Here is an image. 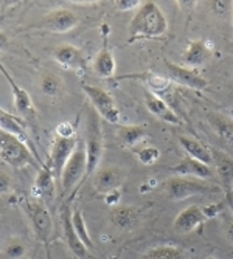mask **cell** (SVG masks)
Instances as JSON below:
<instances>
[{
	"mask_svg": "<svg viewBox=\"0 0 233 259\" xmlns=\"http://www.w3.org/2000/svg\"><path fill=\"white\" fill-rule=\"evenodd\" d=\"M215 164H216V171L221 176V179L233 183V160L227 155L218 154L215 157Z\"/></svg>",
	"mask_w": 233,
	"mask_h": 259,
	"instance_id": "f546056e",
	"label": "cell"
},
{
	"mask_svg": "<svg viewBox=\"0 0 233 259\" xmlns=\"http://www.w3.org/2000/svg\"><path fill=\"white\" fill-rule=\"evenodd\" d=\"M170 171L179 177H186V176H193L198 179H212L213 177L212 166H208V164H205V163H201L191 157L182 158L177 164H174Z\"/></svg>",
	"mask_w": 233,
	"mask_h": 259,
	"instance_id": "e0dca14e",
	"label": "cell"
},
{
	"mask_svg": "<svg viewBox=\"0 0 233 259\" xmlns=\"http://www.w3.org/2000/svg\"><path fill=\"white\" fill-rule=\"evenodd\" d=\"M143 2H138V0H119V2H115V10L119 11H131V10H138L142 7Z\"/></svg>",
	"mask_w": 233,
	"mask_h": 259,
	"instance_id": "836d02e7",
	"label": "cell"
},
{
	"mask_svg": "<svg viewBox=\"0 0 233 259\" xmlns=\"http://www.w3.org/2000/svg\"><path fill=\"white\" fill-rule=\"evenodd\" d=\"M122 183H123V174L116 168L100 169L95 174V179H93V188H95L97 193H100L103 196L110 191L120 190Z\"/></svg>",
	"mask_w": 233,
	"mask_h": 259,
	"instance_id": "ac0fdd59",
	"label": "cell"
},
{
	"mask_svg": "<svg viewBox=\"0 0 233 259\" xmlns=\"http://www.w3.org/2000/svg\"><path fill=\"white\" fill-rule=\"evenodd\" d=\"M22 208L31 224V230L37 241L49 245L52 236H53V219L45 202L37 199H23Z\"/></svg>",
	"mask_w": 233,
	"mask_h": 259,
	"instance_id": "7a4b0ae2",
	"label": "cell"
},
{
	"mask_svg": "<svg viewBox=\"0 0 233 259\" xmlns=\"http://www.w3.org/2000/svg\"><path fill=\"white\" fill-rule=\"evenodd\" d=\"M0 73H2L10 87H11V93H13V100H14V107L16 110L19 112V115H22L25 120H31L36 116V109H34V104H33V100L31 97L28 95L27 90H23L16 81L14 78L11 76V73L7 70V67L2 64V61H0Z\"/></svg>",
	"mask_w": 233,
	"mask_h": 259,
	"instance_id": "9c48e42d",
	"label": "cell"
},
{
	"mask_svg": "<svg viewBox=\"0 0 233 259\" xmlns=\"http://www.w3.org/2000/svg\"><path fill=\"white\" fill-rule=\"evenodd\" d=\"M140 259H186L185 251L174 245H157L149 248Z\"/></svg>",
	"mask_w": 233,
	"mask_h": 259,
	"instance_id": "484cf974",
	"label": "cell"
},
{
	"mask_svg": "<svg viewBox=\"0 0 233 259\" xmlns=\"http://www.w3.org/2000/svg\"><path fill=\"white\" fill-rule=\"evenodd\" d=\"M53 58L64 68L83 70L86 67V61H84L83 52L80 49H76L75 45H70V44L58 45L56 49L53 50Z\"/></svg>",
	"mask_w": 233,
	"mask_h": 259,
	"instance_id": "2e32d148",
	"label": "cell"
},
{
	"mask_svg": "<svg viewBox=\"0 0 233 259\" xmlns=\"http://www.w3.org/2000/svg\"><path fill=\"white\" fill-rule=\"evenodd\" d=\"M225 233H227V238L233 242V221H230L228 225L225 227Z\"/></svg>",
	"mask_w": 233,
	"mask_h": 259,
	"instance_id": "74e56055",
	"label": "cell"
},
{
	"mask_svg": "<svg viewBox=\"0 0 233 259\" xmlns=\"http://www.w3.org/2000/svg\"><path fill=\"white\" fill-rule=\"evenodd\" d=\"M142 79H145V82L148 84V90L149 92H152V93H160V92H163V90H167L168 87H170V81H167V79H163V78H160V76H154V75H145V78H142Z\"/></svg>",
	"mask_w": 233,
	"mask_h": 259,
	"instance_id": "1f68e13d",
	"label": "cell"
},
{
	"mask_svg": "<svg viewBox=\"0 0 233 259\" xmlns=\"http://www.w3.org/2000/svg\"><path fill=\"white\" fill-rule=\"evenodd\" d=\"M80 23L78 16L67 8H58L47 14L42 20V27L52 33H68Z\"/></svg>",
	"mask_w": 233,
	"mask_h": 259,
	"instance_id": "8fae6325",
	"label": "cell"
},
{
	"mask_svg": "<svg viewBox=\"0 0 233 259\" xmlns=\"http://www.w3.org/2000/svg\"><path fill=\"white\" fill-rule=\"evenodd\" d=\"M80 141L76 138H56L55 143L52 145L50 151V161L49 166L52 168L56 179L61 180V174L65 168L68 158L72 157L75 149L78 148Z\"/></svg>",
	"mask_w": 233,
	"mask_h": 259,
	"instance_id": "ba28073f",
	"label": "cell"
},
{
	"mask_svg": "<svg viewBox=\"0 0 233 259\" xmlns=\"http://www.w3.org/2000/svg\"><path fill=\"white\" fill-rule=\"evenodd\" d=\"M75 132V126L68 121H62L56 126V138H76Z\"/></svg>",
	"mask_w": 233,
	"mask_h": 259,
	"instance_id": "d6a6232c",
	"label": "cell"
},
{
	"mask_svg": "<svg viewBox=\"0 0 233 259\" xmlns=\"http://www.w3.org/2000/svg\"><path fill=\"white\" fill-rule=\"evenodd\" d=\"M210 56L212 53H210L208 45L204 40H195L186 47V50L182 55V61L190 68H198L202 67L210 59Z\"/></svg>",
	"mask_w": 233,
	"mask_h": 259,
	"instance_id": "ffe728a7",
	"label": "cell"
},
{
	"mask_svg": "<svg viewBox=\"0 0 233 259\" xmlns=\"http://www.w3.org/2000/svg\"><path fill=\"white\" fill-rule=\"evenodd\" d=\"M55 174L49 164H44L39 169L33 188H31V197L42 200V202H49L55 197L56 194V185H55Z\"/></svg>",
	"mask_w": 233,
	"mask_h": 259,
	"instance_id": "4fadbf2b",
	"label": "cell"
},
{
	"mask_svg": "<svg viewBox=\"0 0 233 259\" xmlns=\"http://www.w3.org/2000/svg\"><path fill=\"white\" fill-rule=\"evenodd\" d=\"M0 160L16 169L25 168L28 164L36 166V158L25 141L7 132H0Z\"/></svg>",
	"mask_w": 233,
	"mask_h": 259,
	"instance_id": "3957f363",
	"label": "cell"
},
{
	"mask_svg": "<svg viewBox=\"0 0 233 259\" xmlns=\"http://www.w3.org/2000/svg\"><path fill=\"white\" fill-rule=\"evenodd\" d=\"M93 72H95L100 78H112L115 73V59L109 47L104 45L97 55L95 61H93Z\"/></svg>",
	"mask_w": 233,
	"mask_h": 259,
	"instance_id": "cb8c5ba5",
	"label": "cell"
},
{
	"mask_svg": "<svg viewBox=\"0 0 233 259\" xmlns=\"http://www.w3.org/2000/svg\"><path fill=\"white\" fill-rule=\"evenodd\" d=\"M110 259H120V257H116V256H113V257H110Z\"/></svg>",
	"mask_w": 233,
	"mask_h": 259,
	"instance_id": "b9f144b4",
	"label": "cell"
},
{
	"mask_svg": "<svg viewBox=\"0 0 233 259\" xmlns=\"http://www.w3.org/2000/svg\"><path fill=\"white\" fill-rule=\"evenodd\" d=\"M84 93L89 97L92 106L95 107L97 113L101 116L103 120H106L110 124H119L120 121V110L116 107L113 98L109 92H106L101 87L97 85H83Z\"/></svg>",
	"mask_w": 233,
	"mask_h": 259,
	"instance_id": "52a82bcc",
	"label": "cell"
},
{
	"mask_svg": "<svg viewBox=\"0 0 233 259\" xmlns=\"http://www.w3.org/2000/svg\"><path fill=\"white\" fill-rule=\"evenodd\" d=\"M4 251H5L7 257H10V259H22V257H25L28 253V245L20 238H11L5 244Z\"/></svg>",
	"mask_w": 233,
	"mask_h": 259,
	"instance_id": "f1b7e54d",
	"label": "cell"
},
{
	"mask_svg": "<svg viewBox=\"0 0 233 259\" xmlns=\"http://www.w3.org/2000/svg\"><path fill=\"white\" fill-rule=\"evenodd\" d=\"M61 222H62L64 239H65V244L70 248V251H72L80 259H87L89 257V248L78 238V234H76V231L73 228V224H72V209H70L68 206H65L62 209Z\"/></svg>",
	"mask_w": 233,
	"mask_h": 259,
	"instance_id": "5bb4252c",
	"label": "cell"
},
{
	"mask_svg": "<svg viewBox=\"0 0 233 259\" xmlns=\"http://www.w3.org/2000/svg\"><path fill=\"white\" fill-rule=\"evenodd\" d=\"M143 98H145L146 109L154 116H157L159 120L165 121L168 124H180V120H179V116L176 115V112L165 101H163L159 95H156V93H152V92H149L146 89L145 93H143Z\"/></svg>",
	"mask_w": 233,
	"mask_h": 259,
	"instance_id": "9a60e30c",
	"label": "cell"
},
{
	"mask_svg": "<svg viewBox=\"0 0 233 259\" xmlns=\"http://www.w3.org/2000/svg\"><path fill=\"white\" fill-rule=\"evenodd\" d=\"M207 259H216V257H215V256H208Z\"/></svg>",
	"mask_w": 233,
	"mask_h": 259,
	"instance_id": "60d3db41",
	"label": "cell"
},
{
	"mask_svg": "<svg viewBox=\"0 0 233 259\" xmlns=\"http://www.w3.org/2000/svg\"><path fill=\"white\" fill-rule=\"evenodd\" d=\"M208 123L212 124L215 132L219 135V138L227 143L230 148H233V120L221 113H210Z\"/></svg>",
	"mask_w": 233,
	"mask_h": 259,
	"instance_id": "603a6c76",
	"label": "cell"
},
{
	"mask_svg": "<svg viewBox=\"0 0 233 259\" xmlns=\"http://www.w3.org/2000/svg\"><path fill=\"white\" fill-rule=\"evenodd\" d=\"M120 199H122L120 190H115V191H110V193L104 194V202H106L107 205H112V206H119Z\"/></svg>",
	"mask_w": 233,
	"mask_h": 259,
	"instance_id": "d590c367",
	"label": "cell"
},
{
	"mask_svg": "<svg viewBox=\"0 0 233 259\" xmlns=\"http://www.w3.org/2000/svg\"><path fill=\"white\" fill-rule=\"evenodd\" d=\"M230 118H231V120H233V107H231V109H230Z\"/></svg>",
	"mask_w": 233,
	"mask_h": 259,
	"instance_id": "ab89813d",
	"label": "cell"
},
{
	"mask_svg": "<svg viewBox=\"0 0 233 259\" xmlns=\"http://www.w3.org/2000/svg\"><path fill=\"white\" fill-rule=\"evenodd\" d=\"M41 90L47 97H58L62 90V81L58 75L47 73L41 78Z\"/></svg>",
	"mask_w": 233,
	"mask_h": 259,
	"instance_id": "83f0119b",
	"label": "cell"
},
{
	"mask_svg": "<svg viewBox=\"0 0 233 259\" xmlns=\"http://www.w3.org/2000/svg\"><path fill=\"white\" fill-rule=\"evenodd\" d=\"M205 221H207V218L204 214V209L199 205H190V206L183 208L176 216V219L173 222V228L179 234H186V233H191L196 228H199Z\"/></svg>",
	"mask_w": 233,
	"mask_h": 259,
	"instance_id": "7c38bea8",
	"label": "cell"
},
{
	"mask_svg": "<svg viewBox=\"0 0 233 259\" xmlns=\"http://www.w3.org/2000/svg\"><path fill=\"white\" fill-rule=\"evenodd\" d=\"M146 135V129L145 126L140 124H126V126H120L119 131H116V138L119 141L126 146V148H134L135 145H138Z\"/></svg>",
	"mask_w": 233,
	"mask_h": 259,
	"instance_id": "d4e9b609",
	"label": "cell"
},
{
	"mask_svg": "<svg viewBox=\"0 0 233 259\" xmlns=\"http://www.w3.org/2000/svg\"><path fill=\"white\" fill-rule=\"evenodd\" d=\"M204 209V214H205V218L207 219H210V218H215L219 211H221V206L219 205H208V206H205V208H202Z\"/></svg>",
	"mask_w": 233,
	"mask_h": 259,
	"instance_id": "8d00e7d4",
	"label": "cell"
},
{
	"mask_svg": "<svg viewBox=\"0 0 233 259\" xmlns=\"http://www.w3.org/2000/svg\"><path fill=\"white\" fill-rule=\"evenodd\" d=\"M167 194L171 200H185L191 196H199V194H207V193H216L218 188L201 183L198 180H190L185 177L174 176L167 180L165 183Z\"/></svg>",
	"mask_w": 233,
	"mask_h": 259,
	"instance_id": "8992f818",
	"label": "cell"
},
{
	"mask_svg": "<svg viewBox=\"0 0 233 259\" xmlns=\"http://www.w3.org/2000/svg\"><path fill=\"white\" fill-rule=\"evenodd\" d=\"M179 143H180L182 149H183L186 154H188V157H191V158H195V160H198V161H201V163H205V164H208V166H212V164H215V157H213V154L210 152V151L201 143V141H198L196 138L182 135V137H179Z\"/></svg>",
	"mask_w": 233,
	"mask_h": 259,
	"instance_id": "d6986e66",
	"label": "cell"
},
{
	"mask_svg": "<svg viewBox=\"0 0 233 259\" xmlns=\"http://www.w3.org/2000/svg\"><path fill=\"white\" fill-rule=\"evenodd\" d=\"M231 188H233V183H231Z\"/></svg>",
	"mask_w": 233,
	"mask_h": 259,
	"instance_id": "7bdbcfd3",
	"label": "cell"
},
{
	"mask_svg": "<svg viewBox=\"0 0 233 259\" xmlns=\"http://www.w3.org/2000/svg\"><path fill=\"white\" fill-rule=\"evenodd\" d=\"M137 160L145 164V166H152V164L160 158V151L154 146H145L135 152Z\"/></svg>",
	"mask_w": 233,
	"mask_h": 259,
	"instance_id": "4dcf8cb0",
	"label": "cell"
},
{
	"mask_svg": "<svg viewBox=\"0 0 233 259\" xmlns=\"http://www.w3.org/2000/svg\"><path fill=\"white\" fill-rule=\"evenodd\" d=\"M7 45H8V37H7V34L0 33V50H4Z\"/></svg>",
	"mask_w": 233,
	"mask_h": 259,
	"instance_id": "f35d334b",
	"label": "cell"
},
{
	"mask_svg": "<svg viewBox=\"0 0 233 259\" xmlns=\"http://www.w3.org/2000/svg\"><path fill=\"white\" fill-rule=\"evenodd\" d=\"M0 132H7L11 135H16L17 138H20L22 141H28V135L25 132V124L20 118L11 115L10 112L4 110L0 107Z\"/></svg>",
	"mask_w": 233,
	"mask_h": 259,
	"instance_id": "7402d4cb",
	"label": "cell"
},
{
	"mask_svg": "<svg viewBox=\"0 0 233 259\" xmlns=\"http://www.w3.org/2000/svg\"><path fill=\"white\" fill-rule=\"evenodd\" d=\"M11 186H13V182H11V177L4 172V171H0V194H7L11 191Z\"/></svg>",
	"mask_w": 233,
	"mask_h": 259,
	"instance_id": "e575fe53",
	"label": "cell"
},
{
	"mask_svg": "<svg viewBox=\"0 0 233 259\" xmlns=\"http://www.w3.org/2000/svg\"><path fill=\"white\" fill-rule=\"evenodd\" d=\"M165 67L168 72V78L183 87H188L193 90H204L208 85V81L205 78H202L195 68L182 67L171 61H165Z\"/></svg>",
	"mask_w": 233,
	"mask_h": 259,
	"instance_id": "30bf717a",
	"label": "cell"
},
{
	"mask_svg": "<svg viewBox=\"0 0 233 259\" xmlns=\"http://www.w3.org/2000/svg\"><path fill=\"white\" fill-rule=\"evenodd\" d=\"M72 224H73V228L78 234V238L81 239V242L89 248L92 250L93 248V241L89 234V230H87V225H86V221H84V216L80 209H73L72 211Z\"/></svg>",
	"mask_w": 233,
	"mask_h": 259,
	"instance_id": "4316f807",
	"label": "cell"
},
{
	"mask_svg": "<svg viewBox=\"0 0 233 259\" xmlns=\"http://www.w3.org/2000/svg\"><path fill=\"white\" fill-rule=\"evenodd\" d=\"M167 30L168 20L160 7L154 2H143L129 23V42H135L137 39H156L165 34Z\"/></svg>",
	"mask_w": 233,
	"mask_h": 259,
	"instance_id": "6da1fadb",
	"label": "cell"
},
{
	"mask_svg": "<svg viewBox=\"0 0 233 259\" xmlns=\"http://www.w3.org/2000/svg\"><path fill=\"white\" fill-rule=\"evenodd\" d=\"M137 221H138V213L134 206L120 205L110 211V222L119 230H131L135 227Z\"/></svg>",
	"mask_w": 233,
	"mask_h": 259,
	"instance_id": "44dd1931",
	"label": "cell"
},
{
	"mask_svg": "<svg viewBox=\"0 0 233 259\" xmlns=\"http://www.w3.org/2000/svg\"><path fill=\"white\" fill-rule=\"evenodd\" d=\"M87 172V157H86V148L83 143L78 145L72 157L68 158L65 168L61 174V188L62 191L67 193L76 185L83 183L86 180Z\"/></svg>",
	"mask_w": 233,
	"mask_h": 259,
	"instance_id": "5b68a950",
	"label": "cell"
},
{
	"mask_svg": "<svg viewBox=\"0 0 233 259\" xmlns=\"http://www.w3.org/2000/svg\"><path fill=\"white\" fill-rule=\"evenodd\" d=\"M84 148H86V157H87V172H86V179H87L97 171L98 164L101 161V157H103V151H104L103 131H101L98 113L92 112L89 115Z\"/></svg>",
	"mask_w": 233,
	"mask_h": 259,
	"instance_id": "277c9868",
	"label": "cell"
}]
</instances>
